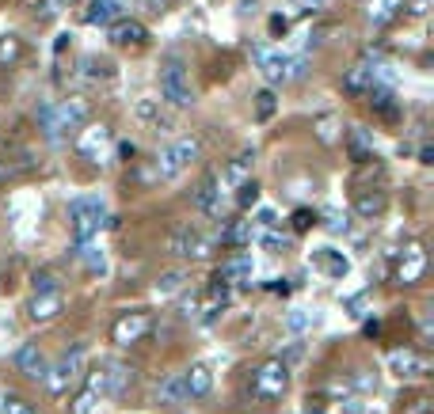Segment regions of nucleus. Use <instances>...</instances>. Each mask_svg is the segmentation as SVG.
Returning <instances> with one entry per match:
<instances>
[{
  "mask_svg": "<svg viewBox=\"0 0 434 414\" xmlns=\"http://www.w3.org/2000/svg\"><path fill=\"white\" fill-rule=\"evenodd\" d=\"M316 263L324 266V270L332 274V278H343V274H347V258H343L339 251H332V247H324V251H320V255H316Z\"/></svg>",
  "mask_w": 434,
  "mask_h": 414,
  "instance_id": "obj_30",
  "label": "nucleus"
},
{
  "mask_svg": "<svg viewBox=\"0 0 434 414\" xmlns=\"http://www.w3.org/2000/svg\"><path fill=\"white\" fill-rule=\"evenodd\" d=\"M126 384H134V369H130V365L111 361L107 372H103V395H122Z\"/></svg>",
  "mask_w": 434,
  "mask_h": 414,
  "instance_id": "obj_18",
  "label": "nucleus"
},
{
  "mask_svg": "<svg viewBox=\"0 0 434 414\" xmlns=\"http://www.w3.org/2000/svg\"><path fill=\"white\" fill-rule=\"evenodd\" d=\"M259 224H267V229H275V213H271V209H263V213H259Z\"/></svg>",
  "mask_w": 434,
  "mask_h": 414,
  "instance_id": "obj_49",
  "label": "nucleus"
},
{
  "mask_svg": "<svg viewBox=\"0 0 434 414\" xmlns=\"http://www.w3.org/2000/svg\"><path fill=\"white\" fill-rule=\"evenodd\" d=\"M145 4H149V12H168L175 0H145Z\"/></svg>",
  "mask_w": 434,
  "mask_h": 414,
  "instance_id": "obj_43",
  "label": "nucleus"
},
{
  "mask_svg": "<svg viewBox=\"0 0 434 414\" xmlns=\"http://www.w3.org/2000/svg\"><path fill=\"white\" fill-rule=\"evenodd\" d=\"M50 293H61V281L54 278L50 270L35 274V297H50Z\"/></svg>",
  "mask_w": 434,
  "mask_h": 414,
  "instance_id": "obj_32",
  "label": "nucleus"
},
{
  "mask_svg": "<svg viewBox=\"0 0 434 414\" xmlns=\"http://www.w3.org/2000/svg\"><path fill=\"white\" fill-rule=\"evenodd\" d=\"M312 224H316V213H312V209H297L294 213V229L297 232H309Z\"/></svg>",
  "mask_w": 434,
  "mask_h": 414,
  "instance_id": "obj_39",
  "label": "nucleus"
},
{
  "mask_svg": "<svg viewBox=\"0 0 434 414\" xmlns=\"http://www.w3.org/2000/svg\"><path fill=\"white\" fill-rule=\"evenodd\" d=\"M385 209V194H366V198H358V213L362 217H373Z\"/></svg>",
  "mask_w": 434,
  "mask_h": 414,
  "instance_id": "obj_35",
  "label": "nucleus"
},
{
  "mask_svg": "<svg viewBox=\"0 0 434 414\" xmlns=\"http://www.w3.org/2000/svg\"><path fill=\"white\" fill-rule=\"evenodd\" d=\"M396 8H404V0H373L369 15L373 19H389V15H396Z\"/></svg>",
  "mask_w": 434,
  "mask_h": 414,
  "instance_id": "obj_36",
  "label": "nucleus"
},
{
  "mask_svg": "<svg viewBox=\"0 0 434 414\" xmlns=\"http://www.w3.org/2000/svg\"><path fill=\"white\" fill-rule=\"evenodd\" d=\"M389 369L396 372V376H423V372H427V361H423L419 354L415 350H392L389 354Z\"/></svg>",
  "mask_w": 434,
  "mask_h": 414,
  "instance_id": "obj_15",
  "label": "nucleus"
},
{
  "mask_svg": "<svg viewBox=\"0 0 434 414\" xmlns=\"http://www.w3.org/2000/svg\"><path fill=\"white\" fill-rule=\"evenodd\" d=\"M145 38H149V31H145V23H138V19H118L115 27H111V42L115 46H141Z\"/></svg>",
  "mask_w": 434,
  "mask_h": 414,
  "instance_id": "obj_17",
  "label": "nucleus"
},
{
  "mask_svg": "<svg viewBox=\"0 0 434 414\" xmlns=\"http://www.w3.org/2000/svg\"><path fill=\"white\" fill-rule=\"evenodd\" d=\"M236 201H240V209H252L255 201H259V186L248 179V183H240V194H236Z\"/></svg>",
  "mask_w": 434,
  "mask_h": 414,
  "instance_id": "obj_37",
  "label": "nucleus"
},
{
  "mask_svg": "<svg viewBox=\"0 0 434 414\" xmlns=\"http://www.w3.org/2000/svg\"><path fill=\"white\" fill-rule=\"evenodd\" d=\"M252 58L259 65V72L271 80V84H282L289 80V58L282 50H267V46H252Z\"/></svg>",
  "mask_w": 434,
  "mask_h": 414,
  "instance_id": "obj_9",
  "label": "nucleus"
},
{
  "mask_svg": "<svg viewBox=\"0 0 434 414\" xmlns=\"http://www.w3.org/2000/svg\"><path fill=\"white\" fill-rule=\"evenodd\" d=\"M305 323H309V315H301V312H294V315H289V327H294V331H301Z\"/></svg>",
  "mask_w": 434,
  "mask_h": 414,
  "instance_id": "obj_46",
  "label": "nucleus"
},
{
  "mask_svg": "<svg viewBox=\"0 0 434 414\" xmlns=\"http://www.w3.org/2000/svg\"><path fill=\"white\" fill-rule=\"evenodd\" d=\"M297 4H305V8H328L332 0H297Z\"/></svg>",
  "mask_w": 434,
  "mask_h": 414,
  "instance_id": "obj_51",
  "label": "nucleus"
},
{
  "mask_svg": "<svg viewBox=\"0 0 434 414\" xmlns=\"http://www.w3.org/2000/svg\"><path fill=\"white\" fill-rule=\"evenodd\" d=\"M191 160H198V141L195 137H179V141H172L164 152H160L156 172H160V179H172V175H179Z\"/></svg>",
  "mask_w": 434,
  "mask_h": 414,
  "instance_id": "obj_6",
  "label": "nucleus"
},
{
  "mask_svg": "<svg viewBox=\"0 0 434 414\" xmlns=\"http://www.w3.org/2000/svg\"><path fill=\"white\" fill-rule=\"evenodd\" d=\"M160 99L172 103V107H191L195 103V88H191L187 65L179 58H168L160 65Z\"/></svg>",
  "mask_w": 434,
  "mask_h": 414,
  "instance_id": "obj_3",
  "label": "nucleus"
},
{
  "mask_svg": "<svg viewBox=\"0 0 434 414\" xmlns=\"http://www.w3.org/2000/svg\"><path fill=\"white\" fill-rule=\"evenodd\" d=\"M149 331H152L149 312H126V315H118V320H115V327H111V338H115L118 346H134V342H141Z\"/></svg>",
  "mask_w": 434,
  "mask_h": 414,
  "instance_id": "obj_8",
  "label": "nucleus"
},
{
  "mask_svg": "<svg viewBox=\"0 0 434 414\" xmlns=\"http://www.w3.org/2000/svg\"><path fill=\"white\" fill-rule=\"evenodd\" d=\"M187 270H168V274H160V281L152 285V293L156 297H175V293H183L187 289Z\"/></svg>",
  "mask_w": 434,
  "mask_h": 414,
  "instance_id": "obj_22",
  "label": "nucleus"
},
{
  "mask_svg": "<svg viewBox=\"0 0 434 414\" xmlns=\"http://www.w3.org/2000/svg\"><path fill=\"white\" fill-rule=\"evenodd\" d=\"M328 229H332V232H347V217L332 213V217H328Z\"/></svg>",
  "mask_w": 434,
  "mask_h": 414,
  "instance_id": "obj_41",
  "label": "nucleus"
},
{
  "mask_svg": "<svg viewBox=\"0 0 434 414\" xmlns=\"http://www.w3.org/2000/svg\"><path fill=\"white\" fill-rule=\"evenodd\" d=\"M217 278L225 281V285H229V281H248L252 278V258H229V263L221 266V270H217Z\"/></svg>",
  "mask_w": 434,
  "mask_h": 414,
  "instance_id": "obj_25",
  "label": "nucleus"
},
{
  "mask_svg": "<svg viewBox=\"0 0 434 414\" xmlns=\"http://www.w3.org/2000/svg\"><path fill=\"white\" fill-rule=\"evenodd\" d=\"M168 247H172V255H179V258H206L214 251V243L206 240L195 224H179V229L172 232V240H168Z\"/></svg>",
  "mask_w": 434,
  "mask_h": 414,
  "instance_id": "obj_7",
  "label": "nucleus"
},
{
  "mask_svg": "<svg viewBox=\"0 0 434 414\" xmlns=\"http://www.w3.org/2000/svg\"><path fill=\"white\" fill-rule=\"evenodd\" d=\"M69 4H72V0H38L35 15H38V19H54V15H61Z\"/></svg>",
  "mask_w": 434,
  "mask_h": 414,
  "instance_id": "obj_33",
  "label": "nucleus"
},
{
  "mask_svg": "<svg viewBox=\"0 0 434 414\" xmlns=\"http://www.w3.org/2000/svg\"><path fill=\"white\" fill-rule=\"evenodd\" d=\"M15 369H19L27 380H42L50 365H46V354L38 350L35 342H27V346H19V354H15Z\"/></svg>",
  "mask_w": 434,
  "mask_h": 414,
  "instance_id": "obj_12",
  "label": "nucleus"
},
{
  "mask_svg": "<svg viewBox=\"0 0 434 414\" xmlns=\"http://www.w3.org/2000/svg\"><path fill=\"white\" fill-rule=\"evenodd\" d=\"M369 107H373L377 110V115H396V103H392V88H385V84H373V88H369Z\"/></svg>",
  "mask_w": 434,
  "mask_h": 414,
  "instance_id": "obj_28",
  "label": "nucleus"
},
{
  "mask_svg": "<svg viewBox=\"0 0 434 414\" xmlns=\"http://www.w3.org/2000/svg\"><path fill=\"white\" fill-rule=\"evenodd\" d=\"M84 357H88V350L77 342L69 354H61L58 365H50V369H46L42 380H46V388H50V395H65L69 392V384L80 376V369H84Z\"/></svg>",
  "mask_w": 434,
  "mask_h": 414,
  "instance_id": "obj_5",
  "label": "nucleus"
},
{
  "mask_svg": "<svg viewBox=\"0 0 434 414\" xmlns=\"http://www.w3.org/2000/svg\"><path fill=\"white\" fill-rule=\"evenodd\" d=\"M217 198H221V190H217V179L206 175L202 183H198V190H195V206L202 209V213H217Z\"/></svg>",
  "mask_w": 434,
  "mask_h": 414,
  "instance_id": "obj_21",
  "label": "nucleus"
},
{
  "mask_svg": "<svg viewBox=\"0 0 434 414\" xmlns=\"http://www.w3.org/2000/svg\"><path fill=\"white\" fill-rule=\"evenodd\" d=\"M377 69L381 65H369V61H358L355 69L347 72V80H343V88H347V95H366L369 88L377 84Z\"/></svg>",
  "mask_w": 434,
  "mask_h": 414,
  "instance_id": "obj_14",
  "label": "nucleus"
},
{
  "mask_svg": "<svg viewBox=\"0 0 434 414\" xmlns=\"http://www.w3.org/2000/svg\"><path fill=\"white\" fill-rule=\"evenodd\" d=\"M255 99H259V103H255V118H259V122H267L271 115H275V107H278L275 92H259Z\"/></svg>",
  "mask_w": 434,
  "mask_h": 414,
  "instance_id": "obj_34",
  "label": "nucleus"
},
{
  "mask_svg": "<svg viewBox=\"0 0 434 414\" xmlns=\"http://www.w3.org/2000/svg\"><path fill=\"white\" fill-rule=\"evenodd\" d=\"M214 388V372L206 369V365H191L187 372H183V392H187V399H206Z\"/></svg>",
  "mask_w": 434,
  "mask_h": 414,
  "instance_id": "obj_13",
  "label": "nucleus"
},
{
  "mask_svg": "<svg viewBox=\"0 0 434 414\" xmlns=\"http://www.w3.org/2000/svg\"><path fill=\"white\" fill-rule=\"evenodd\" d=\"M423 266H427V255H423L419 247H408V251H404V263H400V270H396L400 285H412V281H419Z\"/></svg>",
  "mask_w": 434,
  "mask_h": 414,
  "instance_id": "obj_19",
  "label": "nucleus"
},
{
  "mask_svg": "<svg viewBox=\"0 0 434 414\" xmlns=\"http://www.w3.org/2000/svg\"><path fill=\"white\" fill-rule=\"evenodd\" d=\"M286 27L289 23L282 19V15H271V35H286Z\"/></svg>",
  "mask_w": 434,
  "mask_h": 414,
  "instance_id": "obj_42",
  "label": "nucleus"
},
{
  "mask_svg": "<svg viewBox=\"0 0 434 414\" xmlns=\"http://www.w3.org/2000/svg\"><path fill=\"white\" fill-rule=\"evenodd\" d=\"M183 399H187V392H183V376H179V372L168 376L164 384H156V403H168V407H172V403H183Z\"/></svg>",
  "mask_w": 434,
  "mask_h": 414,
  "instance_id": "obj_27",
  "label": "nucleus"
},
{
  "mask_svg": "<svg viewBox=\"0 0 434 414\" xmlns=\"http://www.w3.org/2000/svg\"><path fill=\"white\" fill-rule=\"evenodd\" d=\"M107 141H111V129L107 126H92V129H84V137L77 141V152L84 160H95V164H99V152H103Z\"/></svg>",
  "mask_w": 434,
  "mask_h": 414,
  "instance_id": "obj_16",
  "label": "nucleus"
},
{
  "mask_svg": "<svg viewBox=\"0 0 434 414\" xmlns=\"http://www.w3.org/2000/svg\"><path fill=\"white\" fill-rule=\"evenodd\" d=\"M69 221L80 243H92V236H99V229L107 224V206H103L99 194H88V198H72L69 201Z\"/></svg>",
  "mask_w": 434,
  "mask_h": 414,
  "instance_id": "obj_2",
  "label": "nucleus"
},
{
  "mask_svg": "<svg viewBox=\"0 0 434 414\" xmlns=\"http://www.w3.org/2000/svg\"><path fill=\"white\" fill-rule=\"evenodd\" d=\"M252 164H255V152H252V149H248V152H240V156L229 164V172H225V183H229V186H240V183H248L244 175L252 172Z\"/></svg>",
  "mask_w": 434,
  "mask_h": 414,
  "instance_id": "obj_26",
  "label": "nucleus"
},
{
  "mask_svg": "<svg viewBox=\"0 0 434 414\" xmlns=\"http://www.w3.org/2000/svg\"><path fill=\"white\" fill-rule=\"evenodd\" d=\"M61 312V293H50V297H35L31 300V320L35 323H46Z\"/></svg>",
  "mask_w": 434,
  "mask_h": 414,
  "instance_id": "obj_23",
  "label": "nucleus"
},
{
  "mask_svg": "<svg viewBox=\"0 0 434 414\" xmlns=\"http://www.w3.org/2000/svg\"><path fill=\"white\" fill-rule=\"evenodd\" d=\"M138 122H145L152 133H172L175 129V118L160 107V99H141L138 103Z\"/></svg>",
  "mask_w": 434,
  "mask_h": 414,
  "instance_id": "obj_10",
  "label": "nucleus"
},
{
  "mask_svg": "<svg viewBox=\"0 0 434 414\" xmlns=\"http://www.w3.org/2000/svg\"><path fill=\"white\" fill-rule=\"evenodd\" d=\"M343 407H347V414H362V411H366V407H362V399H358V395H351V399L343 403Z\"/></svg>",
  "mask_w": 434,
  "mask_h": 414,
  "instance_id": "obj_44",
  "label": "nucleus"
},
{
  "mask_svg": "<svg viewBox=\"0 0 434 414\" xmlns=\"http://www.w3.org/2000/svg\"><path fill=\"white\" fill-rule=\"evenodd\" d=\"M122 12H126V0H92L88 23H115L122 19Z\"/></svg>",
  "mask_w": 434,
  "mask_h": 414,
  "instance_id": "obj_20",
  "label": "nucleus"
},
{
  "mask_svg": "<svg viewBox=\"0 0 434 414\" xmlns=\"http://www.w3.org/2000/svg\"><path fill=\"white\" fill-rule=\"evenodd\" d=\"M404 414H431V403H427V399H419V403H412V407H408Z\"/></svg>",
  "mask_w": 434,
  "mask_h": 414,
  "instance_id": "obj_45",
  "label": "nucleus"
},
{
  "mask_svg": "<svg viewBox=\"0 0 434 414\" xmlns=\"http://www.w3.org/2000/svg\"><path fill=\"white\" fill-rule=\"evenodd\" d=\"M99 399H103V372H92L84 392H77V399L69 403V411L72 414H95L99 411Z\"/></svg>",
  "mask_w": 434,
  "mask_h": 414,
  "instance_id": "obj_11",
  "label": "nucleus"
},
{
  "mask_svg": "<svg viewBox=\"0 0 434 414\" xmlns=\"http://www.w3.org/2000/svg\"><path fill=\"white\" fill-rule=\"evenodd\" d=\"M134 152H138V149H134V144H130V141H122V144H118V156H122V160H130V156H134Z\"/></svg>",
  "mask_w": 434,
  "mask_h": 414,
  "instance_id": "obj_48",
  "label": "nucleus"
},
{
  "mask_svg": "<svg viewBox=\"0 0 434 414\" xmlns=\"http://www.w3.org/2000/svg\"><path fill=\"white\" fill-rule=\"evenodd\" d=\"M427 8H431V0H412V12H415V15H423Z\"/></svg>",
  "mask_w": 434,
  "mask_h": 414,
  "instance_id": "obj_50",
  "label": "nucleus"
},
{
  "mask_svg": "<svg viewBox=\"0 0 434 414\" xmlns=\"http://www.w3.org/2000/svg\"><path fill=\"white\" fill-rule=\"evenodd\" d=\"M309 72V61L305 58H289V80H301Z\"/></svg>",
  "mask_w": 434,
  "mask_h": 414,
  "instance_id": "obj_40",
  "label": "nucleus"
},
{
  "mask_svg": "<svg viewBox=\"0 0 434 414\" xmlns=\"http://www.w3.org/2000/svg\"><path fill=\"white\" fill-rule=\"evenodd\" d=\"M0 414H38L23 395H0Z\"/></svg>",
  "mask_w": 434,
  "mask_h": 414,
  "instance_id": "obj_31",
  "label": "nucleus"
},
{
  "mask_svg": "<svg viewBox=\"0 0 434 414\" xmlns=\"http://www.w3.org/2000/svg\"><path fill=\"white\" fill-rule=\"evenodd\" d=\"M351 384H355L358 392H377V376L369 369H358L355 376H351Z\"/></svg>",
  "mask_w": 434,
  "mask_h": 414,
  "instance_id": "obj_38",
  "label": "nucleus"
},
{
  "mask_svg": "<svg viewBox=\"0 0 434 414\" xmlns=\"http://www.w3.org/2000/svg\"><path fill=\"white\" fill-rule=\"evenodd\" d=\"M263 243H267L271 251H282L286 247V240H278V236H263Z\"/></svg>",
  "mask_w": 434,
  "mask_h": 414,
  "instance_id": "obj_47",
  "label": "nucleus"
},
{
  "mask_svg": "<svg viewBox=\"0 0 434 414\" xmlns=\"http://www.w3.org/2000/svg\"><path fill=\"white\" fill-rule=\"evenodd\" d=\"M72 255H77L92 274H107V255H103L95 243H77V251H72Z\"/></svg>",
  "mask_w": 434,
  "mask_h": 414,
  "instance_id": "obj_24",
  "label": "nucleus"
},
{
  "mask_svg": "<svg viewBox=\"0 0 434 414\" xmlns=\"http://www.w3.org/2000/svg\"><path fill=\"white\" fill-rule=\"evenodd\" d=\"M252 240V229H248L244 221H232L221 229V243H229V247H244V243Z\"/></svg>",
  "mask_w": 434,
  "mask_h": 414,
  "instance_id": "obj_29",
  "label": "nucleus"
},
{
  "mask_svg": "<svg viewBox=\"0 0 434 414\" xmlns=\"http://www.w3.org/2000/svg\"><path fill=\"white\" fill-rule=\"evenodd\" d=\"M84 122H88V103L84 99H65V103H58V107L42 103V107H38V126H42V133L50 137V141H61L65 133L84 129Z\"/></svg>",
  "mask_w": 434,
  "mask_h": 414,
  "instance_id": "obj_1",
  "label": "nucleus"
},
{
  "mask_svg": "<svg viewBox=\"0 0 434 414\" xmlns=\"http://www.w3.org/2000/svg\"><path fill=\"white\" fill-rule=\"evenodd\" d=\"M286 388H289V369H286V361H267V365H259V369L252 372V380H248V395H252V399H259V403L278 399Z\"/></svg>",
  "mask_w": 434,
  "mask_h": 414,
  "instance_id": "obj_4",
  "label": "nucleus"
}]
</instances>
